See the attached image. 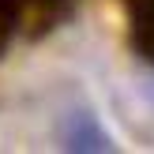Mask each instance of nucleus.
<instances>
[{
    "label": "nucleus",
    "instance_id": "1",
    "mask_svg": "<svg viewBox=\"0 0 154 154\" xmlns=\"http://www.w3.org/2000/svg\"><path fill=\"white\" fill-rule=\"evenodd\" d=\"M64 143H68V147H75V150H105V147H109V135L94 124L90 113H75L72 128L64 132Z\"/></svg>",
    "mask_w": 154,
    "mask_h": 154
}]
</instances>
